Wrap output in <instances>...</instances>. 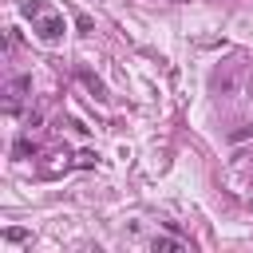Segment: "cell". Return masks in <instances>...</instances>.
Segmentation results:
<instances>
[{
  "label": "cell",
  "mask_w": 253,
  "mask_h": 253,
  "mask_svg": "<svg viewBox=\"0 0 253 253\" xmlns=\"http://www.w3.org/2000/svg\"><path fill=\"white\" fill-rule=\"evenodd\" d=\"M36 20H40V28H36V32H40V40H47V43H51V40H59V36H63V16H55V12H47V8H43Z\"/></svg>",
  "instance_id": "obj_1"
},
{
  "label": "cell",
  "mask_w": 253,
  "mask_h": 253,
  "mask_svg": "<svg viewBox=\"0 0 253 253\" xmlns=\"http://www.w3.org/2000/svg\"><path fill=\"white\" fill-rule=\"evenodd\" d=\"M24 91H28V79H12V87H8V107L16 111V103L24 99Z\"/></svg>",
  "instance_id": "obj_2"
},
{
  "label": "cell",
  "mask_w": 253,
  "mask_h": 253,
  "mask_svg": "<svg viewBox=\"0 0 253 253\" xmlns=\"http://www.w3.org/2000/svg\"><path fill=\"white\" fill-rule=\"evenodd\" d=\"M150 249H154V253H162V249H170V253H178V249H186V245H182L178 237H154V241H150Z\"/></svg>",
  "instance_id": "obj_3"
},
{
  "label": "cell",
  "mask_w": 253,
  "mask_h": 253,
  "mask_svg": "<svg viewBox=\"0 0 253 253\" xmlns=\"http://www.w3.org/2000/svg\"><path fill=\"white\" fill-rule=\"evenodd\" d=\"M4 237H8V241H24V237H28V229H4Z\"/></svg>",
  "instance_id": "obj_4"
}]
</instances>
